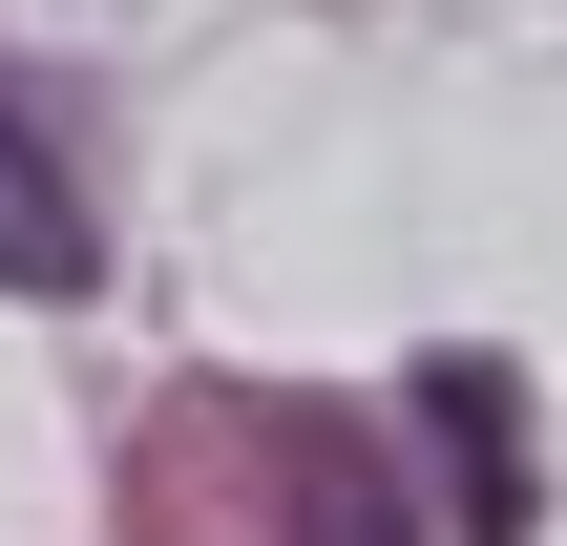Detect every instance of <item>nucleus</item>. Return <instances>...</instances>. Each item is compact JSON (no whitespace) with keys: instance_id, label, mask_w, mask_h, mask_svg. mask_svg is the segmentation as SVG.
I'll use <instances>...</instances> for the list:
<instances>
[{"instance_id":"nucleus-1","label":"nucleus","mask_w":567,"mask_h":546,"mask_svg":"<svg viewBox=\"0 0 567 546\" xmlns=\"http://www.w3.org/2000/svg\"><path fill=\"white\" fill-rule=\"evenodd\" d=\"M421 421H442V505L484 546L547 526V463H526V379H505V358H421Z\"/></svg>"},{"instance_id":"nucleus-2","label":"nucleus","mask_w":567,"mask_h":546,"mask_svg":"<svg viewBox=\"0 0 567 546\" xmlns=\"http://www.w3.org/2000/svg\"><path fill=\"white\" fill-rule=\"evenodd\" d=\"M0 295H84V189H63L21 84H0Z\"/></svg>"},{"instance_id":"nucleus-3","label":"nucleus","mask_w":567,"mask_h":546,"mask_svg":"<svg viewBox=\"0 0 567 546\" xmlns=\"http://www.w3.org/2000/svg\"><path fill=\"white\" fill-rule=\"evenodd\" d=\"M295 546H421L400 463H379V442H316V463H295Z\"/></svg>"}]
</instances>
